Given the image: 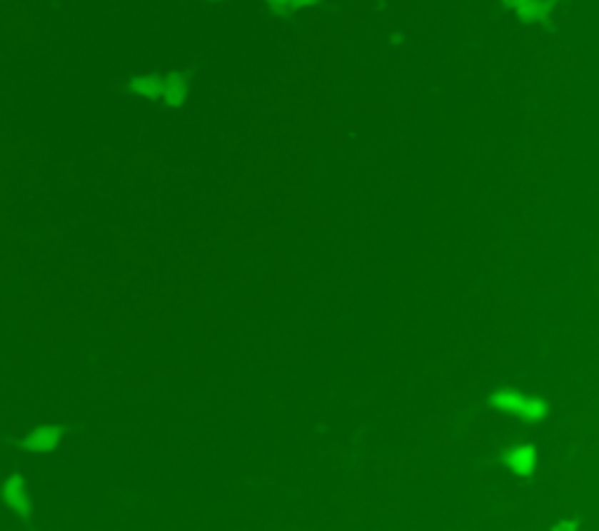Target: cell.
<instances>
[{"label": "cell", "instance_id": "obj_7", "mask_svg": "<svg viewBox=\"0 0 599 531\" xmlns=\"http://www.w3.org/2000/svg\"><path fill=\"white\" fill-rule=\"evenodd\" d=\"M190 94V87H188V80H185L183 73H168V91L164 96V103L171 106V108H181L185 101H188Z\"/></svg>", "mask_w": 599, "mask_h": 531}, {"label": "cell", "instance_id": "obj_4", "mask_svg": "<svg viewBox=\"0 0 599 531\" xmlns=\"http://www.w3.org/2000/svg\"><path fill=\"white\" fill-rule=\"evenodd\" d=\"M503 463L508 466L510 473H515L518 477H531L536 473V463H538L536 447L529 442L515 445V447L508 450V454H505Z\"/></svg>", "mask_w": 599, "mask_h": 531}, {"label": "cell", "instance_id": "obj_6", "mask_svg": "<svg viewBox=\"0 0 599 531\" xmlns=\"http://www.w3.org/2000/svg\"><path fill=\"white\" fill-rule=\"evenodd\" d=\"M505 5L518 14L520 21H527V24L545 21L553 12L550 0H505Z\"/></svg>", "mask_w": 599, "mask_h": 531}, {"label": "cell", "instance_id": "obj_9", "mask_svg": "<svg viewBox=\"0 0 599 531\" xmlns=\"http://www.w3.org/2000/svg\"><path fill=\"white\" fill-rule=\"evenodd\" d=\"M580 525L578 522H573V520H560L558 525H555V529H564V531H576Z\"/></svg>", "mask_w": 599, "mask_h": 531}, {"label": "cell", "instance_id": "obj_8", "mask_svg": "<svg viewBox=\"0 0 599 531\" xmlns=\"http://www.w3.org/2000/svg\"><path fill=\"white\" fill-rule=\"evenodd\" d=\"M321 0H267L269 10L279 16H291L300 10H309V7H316Z\"/></svg>", "mask_w": 599, "mask_h": 531}, {"label": "cell", "instance_id": "obj_2", "mask_svg": "<svg viewBox=\"0 0 599 531\" xmlns=\"http://www.w3.org/2000/svg\"><path fill=\"white\" fill-rule=\"evenodd\" d=\"M0 496H3L7 508H12L19 517L24 520L33 517V499L29 492V480L24 475L19 473L7 475L3 480V485H0Z\"/></svg>", "mask_w": 599, "mask_h": 531}, {"label": "cell", "instance_id": "obj_5", "mask_svg": "<svg viewBox=\"0 0 599 531\" xmlns=\"http://www.w3.org/2000/svg\"><path fill=\"white\" fill-rule=\"evenodd\" d=\"M126 89L131 94L143 96V98H153V101H164L168 91V75H136L126 82Z\"/></svg>", "mask_w": 599, "mask_h": 531}, {"label": "cell", "instance_id": "obj_1", "mask_svg": "<svg viewBox=\"0 0 599 531\" xmlns=\"http://www.w3.org/2000/svg\"><path fill=\"white\" fill-rule=\"evenodd\" d=\"M492 408L501 415H510L525 421H543L548 417V403L538 395H522L518 391H494Z\"/></svg>", "mask_w": 599, "mask_h": 531}, {"label": "cell", "instance_id": "obj_3", "mask_svg": "<svg viewBox=\"0 0 599 531\" xmlns=\"http://www.w3.org/2000/svg\"><path fill=\"white\" fill-rule=\"evenodd\" d=\"M64 426L59 424H40V426H33L31 431L24 433L21 438V450L24 452H31V454H49L54 452L59 445L64 440Z\"/></svg>", "mask_w": 599, "mask_h": 531}]
</instances>
